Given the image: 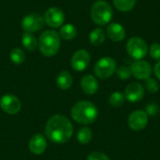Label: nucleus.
Returning a JSON list of instances; mask_svg holds the SVG:
<instances>
[{"label":"nucleus","instance_id":"1","mask_svg":"<svg viewBox=\"0 0 160 160\" xmlns=\"http://www.w3.org/2000/svg\"><path fill=\"white\" fill-rule=\"evenodd\" d=\"M45 133L47 138L55 143H65L73 134V126L62 114L52 115L47 122Z\"/></svg>","mask_w":160,"mask_h":160},{"label":"nucleus","instance_id":"2","mask_svg":"<svg viewBox=\"0 0 160 160\" xmlns=\"http://www.w3.org/2000/svg\"><path fill=\"white\" fill-rule=\"evenodd\" d=\"M98 115L97 106L86 100L77 102L71 109V116L81 125H90L96 121Z\"/></svg>","mask_w":160,"mask_h":160},{"label":"nucleus","instance_id":"3","mask_svg":"<svg viewBox=\"0 0 160 160\" xmlns=\"http://www.w3.org/2000/svg\"><path fill=\"white\" fill-rule=\"evenodd\" d=\"M38 47L41 53L51 57L55 55L60 48V37L54 30H46L38 38Z\"/></svg>","mask_w":160,"mask_h":160},{"label":"nucleus","instance_id":"4","mask_svg":"<svg viewBox=\"0 0 160 160\" xmlns=\"http://www.w3.org/2000/svg\"><path fill=\"white\" fill-rule=\"evenodd\" d=\"M112 8L111 5L103 0L95 2L91 8V18L98 25H106L112 19Z\"/></svg>","mask_w":160,"mask_h":160},{"label":"nucleus","instance_id":"5","mask_svg":"<svg viewBox=\"0 0 160 160\" xmlns=\"http://www.w3.org/2000/svg\"><path fill=\"white\" fill-rule=\"evenodd\" d=\"M94 71L98 78L106 80L112 77L116 71V62L112 57H102L96 63Z\"/></svg>","mask_w":160,"mask_h":160},{"label":"nucleus","instance_id":"6","mask_svg":"<svg viewBox=\"0 0 160 160\" xmlns=\"http://www.w3.org/2000/svg\"><path fill=\"white\" fill-rule=\"evenodd\" d=\"M127 51L133 59L142 60L146 56L148 47L146 42L142 38L139 37H132L128 39L127 43Z\"/></svg>","mask_w":160,"mask_h":160},{"label":"nucleus","instance_id":"7","mask_svg":"<svg viewBox=\"0 0 160 160\" xmlns=\"http://www.w3.org/2000/svg\"><path fill=\"white\" fill-rule=\"evenodd\" d=\"M128 124L131 130L142 131L148 125V114L145 111L137 110L129 114Z\"/></svg>","mask_w":160,"mask_h":160},{"label":"nucleus","instance_id":"8","mask_svg":"<svg viewBox=\"0 0 160 160\" xmlns=\"http://www.w3.org/2000/svg\"><path fill=\"white\" fill-rule=\"evenodd\" d=\"M44 18L38 13H31L26 15L22 21V27L27 33H34L39 31L44 25Z\"/></svg>","mask_w":160,"mask_h":160},{"label":"nucleus","instance_id":"9","mask_svg":"<svg viewBox=\"0 0 160 160\" xmlns=\"http://www.w3.org/2000/svg\"><path fill=\"white\" fill-rule=\"evenodd\" d=\"M132 75L138 80H147L152 75V67L147 61L136 60L130 67Z\"/></svg>","mask_w":160,"mask_h":160},{"label":"nucleus","instance_id":"10","mask_svg":"<svg viewBox=\"0 0 160 160\" xmlns=\"http://www.w3.org/2000/svg\"><path fill=\"white\" fill-rule=\"evenodd\" d=\"M44 21L49 26L52 28H57L64 23L65 14L59 8L52 7L46 11L44 16Z\"/></svg>","mask_w":160,"mask_h":160},{"label":"nucleus","instance_id":"11","mask_svg":"<svg viewBox=\"0 0 160 160\" xmlns=\"http://www.w3.org/2000/svg\"><path fill=\"white\" fill-rule=\"evenodd\" d=\"M145 89L139 82H131L129 83L125 90V98L128 102L136 103L141 101L144 97Z\"/></svg>","mask_w":160,"mask_h":160},{"label":"nucleus","instance_id":"12","mask_svg":"<svg viewBox=\"0 0 160 160\" xmlns=\"http://www.w3.org/2000/svg\"><path fill=\"white\" fill-rule=\"evenodd\" d=\"M21 101L13 95H5L0 98V108L8 114H15L21 110Z\"/></svg>","mask_w":160,"mask_h":160},{"label":"nucleus","instance_id":"13","mask_svg":"<svg viewBox=\"0 0 160 160\" xmlns=\"http://www.w3.org/2000/svg\"><path fill=\"white\" fill-rule=\"evenodd\" d=\"M90 63V54L86 50H78L71 58V67L76 71H83Z\"/></svg>","mask_w":160,"mask_h":160},{"label":"nucleus","instance_id":"14","mask_svg":"<svg viewBox=\"0 0 160 160\" xmlns=\"http://www.w3.org/2000/svg\"><path fill=\"white\" fill-rule=\"evenodd\" d=\"M47 147V142L42 134L34 135L29 142V150L34 155H41Z\"/></svg>","mask_w":160,"mask_h":160},{"label":"nucleus","instance_id":"15","mask_svg":"<svg viewBox=\"0 0 160 160\" xmlns=\"http://www.w3.org/2000/svg\"><path fill=\"white\" fill-rule=\"evenodd\" d=\"M107 35L112 41H122L126 37L125 27L117 22H112L107 27Z\"/></svg>","mask_w":160,"mask_h":160},{"label":"nucleus","instance_id":"16","mask_svg":"<svg viewBox=\"0 0 160 160\" xmlns=\"http://www.w3.org/2000/svg\"><path fill=\"white\" fill-rule=\"evenodd\" d=\"M81 87L82 91L87 95H94L97 93L98 89V80L93 75H85L82 77L81 81Z\"/></svg>","mask_w":160,"mask_h":160},{"label":"nucleus","instance_id":"17","mask_svg":"<svg viewBox=\"0 0 160 160\" xmlns=\"http://www.w3.org/2000/svg\"><path fill=\"white\" fill-rule=\"evenodd\" d=\"M72 77L69 72L68 71H62L58 74L57 79H56V84L57 86L62 89V90H67L70 88L72 85Z\"/></svg>","mask_w":160,"mask_h":160},{"label":"nucleus","instance_id":"18","mask_svg":"<svg viewBox=\"0 0 160 160\" xmlns=\"http://www.w3.org/2000/svg\"><path fill=\"white\" fill-rule=\"evenodd\" d=\"M22 43L23 47L30 52L35 51L38 46V40H37L36 37L32 33H27V32H25L22 35Z\"/></svg>","mask_w":160,"mask_h":160},{"label":"nucleus","instance_id":"19","mask_svg":"<svg viewBox=\"0 0 160 160\" xmlns=\"http://www.w3.org/2000/svg\"><path fill=\"white\" fill-rule=\"evenodd\" d=\"M89 40H90L91 44H93L95 46L101 45L105 40V33H104L103 29H101V28L94 29L89 35Z\"/></svg>","mask_w":160,"mask_h":160},{"label":"nucleus","instance_id":"20","mask_svg":"<svg viewBox=\"0 0 160 160\" xmlns=\"http://www.w3.org/2000/svg\"><path fill=\"white\" fill-rule=\"evenodd\" d=\"M60 36L64 39H67V40L73 39L77 36V29L73 24H70V23L65 24L60 29Z\"/></svg>","mask_w":160,"mask_h":160},{"label":"nucleus","instance_id":"21","mask_svg":"<svg viewBox=\"0 0 160 160\" xmlns=\"http://www.w3.org/2000/svg\"><path fill=\"white\" fill-rule=\"evenodd\" d=\"M114 7L123 12H128L133 9L136 4V0H112Z\"/></svg>","mask_w":160,"mask_h":160},{"label":"nucleus","instance_id":"22","mask_svg":"<svg viewBox=\"0 0 160 160\" xmlns=\"http://www.w3.org/2000/svg\"><path fill=\"white\" fill-rule=\"evenodd\" d=\"M92 137H93V133H92L91 129L87 127L82 128L77 133V140L82 144L89 143L92 140Z\"/></svg>","mask_w":160,"mask_h":160},{"label":"nucleus","instance_id":"23","mask_svg":"<svg viewBox=\"0 0 160 160\" xmlns=\"http://www.w3.org/2000/svg\"><path fill=\"white\" fill-rule=\"evenodd\" d=\"M126 101L125 95L121 92H114L110 96L109 103L113 108H120L124 105Z\"/></svg>","mask_w":160,"mask_h":160},{"label":"nucleus","instance_id":"24","mask_svg":"<svg viewBox=\"0 0 160 160\" xmlns=\"http://www.w3.org/2000/svg\"><path fill=\"white\" fill-rule=\"evenodd\" d=\"M25 54L20 48H15L10 52V60L15 65H20L24 61Z\"/></svg>","mask_w":160,"mask_h":160},{"label":"nucleus","instance_id":"25","mask_svg":"<svg viewBox=\"0 0 160 160\" xmlns=\"http://www.w3.org/2000/svg\"><path fill=\"white\" fill-rule=\"evenodd\" d=\"M144 89H146L151 94H156L159 90V83L158 82L156 79H153L150 77L147 80H145Z\"/></svg>","mask_w":160,"mask_h":160},{"label":"nucleus","instance_id":"26","mask_svg":"<svg viewBox=\"0 0 160 160\" xmlns=\"http://www.w3.org/2000/svg\"><path fill=\"white\" fill-rule=\"evenodd\" d=\"M116 73L121 80H128L132 75L130 68L126 66H121L118 68H116Z\"/></svg>","mask_w":160,"mask_h":160},{"label":"nucleus","instance_id":"27","mask_svg":"<svg viewBox=\"0 0 160 160\" xmlns=\"http://www.w3.org/2000/svg\"><path fill=\"white\" fill-rule=\"evenodd\" d=\"M150 55L155 60H160V44L159 43H153L149 49Z\"/></svg>","mask_w":160,"mask_h":160},{"label":"nucleus","instance_id":"28","mask_svg":"<svg viewBox=\"0 0 160 160\" xmlns=\"http://www.w3.org/2000/svg\"><path fill=\"white\" fill-rule=\"evenodd\" d=\"M87 160H111L110 158L101 152H92L88 157Z\"/></svg>","mask_w":160,"mask_h":160},{"label":"nucleus","instance_id":"29","mask_svg":"<svg viewBox=\"0 0 160 160\" xmlns=\"http://www.w3.org/2000/svg\"><path fill=\"white\" fill-rule=\"evenodd\" d=\"M146 113L148 116H155L158 112V106L156 103H151L146 107Z\"/></svg>","mask_w":160,"mask_h":160},{"label":"nucleus","instance_id":"30","mask_svg":"<svg viewBox=\"0 0 160 160\" xmlns=\"http://www.w3.org/2000/svg\"><path fill=\"white\" fill-rule=\"evenodd\" d=\"M154 72H155L156 77H157L158 80H160V60L156 64L155 68H154Z\"/></svg>","mask_w":160,"mask_h":160}]
</instances>
